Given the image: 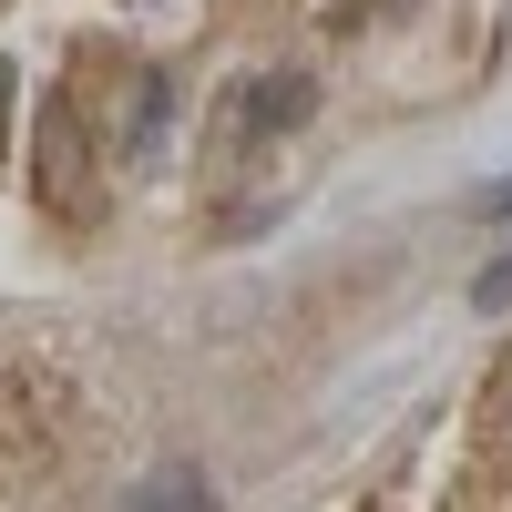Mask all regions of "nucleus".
<instances>
[{
	"instance_id": "nucleus-1",
	"label": "nucleus",
	"mask_w": 512,
	"mask_h": 512,
	"mask_svg": "<svg viewBox=\"0 0 512 512\" xmlns=\"http://www.w3.org/2000/svg\"><path fill=\"white\" fill-rule=\"evenodd\" d=\"M308 103H318V82L308 72H277V82H256V93H236L226 123H236V134H287V123H308Z\"/></svg>"
},
{
	"instance_id": "nucleus-2",
	"label": "nucleus",
	"mask_w": 512,
	"mask_h": 512,
	"mask_svg": "<svg viewBox=\"0 0 512 512\" xmlns=\"http://www.w3.org/2000/svg\"><path fill=\"white\" fill-rule=\"evenodd\" d=\"M123 512H216V492H205L195 472H154V482L123 502Z\"/></svg>"
},
{
	"instance_id": "nucleus-3",
	"label": "nucleus",
	"mask_w": 512,
	"mask_h": 512,
	"mask_svg": "<svg viewBox=\"0 0 512 512\" xmlns=\"http://www.w3.org/2000/svg\"><path fill=\"white\" fill-rule=\"evenodd\" d=\"M164 113V72H134V93H123V144H144Z\"/></svg>"
},
{
	"instance_id": "nucleus-4",
	"label": "nucleus",
	"mask_w": 512,
	"mask_h": 512,
	"mask_svg": "<svg viewBox=\"0 0 512 512\" xmlns=\"http://www.w3.org/2000/svg\"><path fill=\"white\" fill-rule=\"evenodd\" d=\"M472 308H512V256H492V267L472 277Z\"/></svg>"
},
{
	"instance_id": "nucleus-5",
	"label": "nucleus",
	"mask_w": 512,
	"mask_h": 512,
	"mask_svg": "<svg viewBox=\"0 0 512 512\" xmlns=\"http://www.w3.org/2000/svg\"><path fill=\"white\" fill-rule=\"evenodd\" d=\"M492 216H512V175H502V185H492Z\"/></svg>"
},
{
	"instance_id": "nucleus-6",
	"label": "nucleus",
	"mask_w": 512,
	"mask_h": 512,
	"mask_svg": "<svg viewBox=\"0 0 512 512\" xmlns=\"http://www.w3.org/2000/svg\"><path fill=\"white\" fill-rule=\"evenodd\" d=\"M0 113H11V62H0Z\"/></svg>"
}]
</instances>
